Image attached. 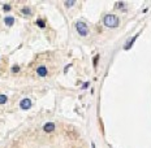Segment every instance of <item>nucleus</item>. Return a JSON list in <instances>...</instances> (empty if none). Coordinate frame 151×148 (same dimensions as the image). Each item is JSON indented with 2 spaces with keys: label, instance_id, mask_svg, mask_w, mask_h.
Listing matches in <instances>:
<instances>
[{
  "label": "nucleus",
  "instance_id": "nucleus-1",
  "mask_svg": "<svg viewBox=\"0 0 151 148\" xmlns=\"http://www.w3.org/2000/svg\"><path fill=\"white\" fill-rule=\"evenodd\" d=\"M103 24L107 26V27H117L118 25H120V20H118L117 16L115 14H105L104 18H103Z\"/></svg>",
  "mask_w": 151,
  "mask_h": 148
},
{
  "label": "nucleus",
  "instance_id": "nucleus-2",
  "mask_svg": "<svg viewBox=\"0 0 151 148\" xmlns=\"http://www.w3.org/2000/svg\"><path fill=\"white\" fill-rule=\"evenodd\" d=\"M76 29H77V31H78V34L81 37H86L89 34L87 25H86L83 21H77V22H76Z\"/></svg>",
  "mask_w": 151,
  "mask_h": 148
},
{
  "label": "nucleus",
  "instance_id": "nucleus-3",
  "mask_svg": "<svg viewBox=\"0 0 151 148\" xmlns=\"http://www.w3.org/2000/svg\"><path fill=\"white\" fill-rule=\"evenodd\" d=\"M30 107H31V100L30 99H24V100L20 101V108L21 109L27 110V109H30Z\"/></svg>",
  "mask_w": 151,
  "mask_h": 148
},
{
  "label": "nucleus",
  "instance_id": "nucleus-4",
  "mask_svg": "<svg viewBox=\"0 0 151 148\" xmlns=\"http://www.w3.org/2000/svg\"><path fill=\"white\" fill-rule=\"evenodd\" d=\"M55 130V123L53 122H47L44 126H43V131L44 133H52Z\"/></svg>",
  "mask_w": 151,
  "mask_h": 148
},
{
  "label": "nucleus",
  "instance_id": "nucleus-5",
  "mask_svg": "<svg viewBox=\"0 0 151 148\" xmlns=\"http://www.w3.org/2000/svg\"><path fill=\"white\" fill-rule=\"evenodd\" d=\"M138 35H139V32H138V34H135V35H134V37H133L130 40H129V42H128V43L124 45V50H125V51H128V50H130V48H132V45H133V44H134V42L137 40Z\"/></svg>",
  "mask_w": 151,
  "mask_h": 148
},
{
  "label": "nucleus",
  "instance_id": "nucleus-6",
  "mask_svg": "<svg viewBox=\"0 0 151 148\" xmlns=\"http://www.w3.org/2000/svg\"><path fill=\"white\" fill-rule=\"evenodd\" d=\"M37 73H38L39 77H46L48 74V70H47L46 66H39L38 69H37Z\"/></svg>",
  "mask_w": 151,
  "mask_h": 148
},
{
  "label": "nucleus",
  "instance_id": "nucleus-7",
  "mask_svg": "<svg viewBox=\"0 0 151 148\" xmlns=\"http://www.w3.org/2000/svg\"><path fill=\"white\" fill-rule=\"evenodd\" d=\"M5 25L7 26H12L13 25V22H14V18L13 17H5Z\"/></svg>",
  "mask_w": 151,
  "mask_h": 148
},
{
  "label": "nucleus",
  "instance_id": "nucleus-8",
  "mask_svg": "<svg viewBox=\"0 0 151 148\" xmlns=\"http://www.w3.org/2000/svg\"><path fill=\"white\" fill-rule=\"evenodd\" d=\"M8 100V96L4 95V94H0V104H5Z\"/></svg>",
  "mask_w": 151,
  "mask_h": 148
},
{
  "label": "nucleus",
  "instance_id": "nucleus-9",
  "mask_svg": "<svg viewBox=\"0 0 151 148\" xmlns=\"http://www.w3.org/2000/svg\"><path fill=\"white\" fill-rule=\"evenodd\" d=\"M37 25H38L39 27H42V29H43V27H46L44 21H43V20H40V18H38V20H37Z\"/></svg>",
  "mask_w": 151,
  "mask_h": 148
},
{
  "label": "nucleus",
  "instance_id": "nucleus-10",
  "mask_svg": "<svg viewBox=\"0 0 151 148\" xmlns=\"http://www.w3.org/2000/svg\"><path fill=\"white\" fill-rule=\"evenodd\" d=\"M21 13H22V14H26V16H27V14H31V10H30L29 8H24L22 10H21Z\"/></svg>",
  "mask_w": 151,
  "mask_h": 148
},
{
  "label": "nucleus",
  "instance_id": "nucleus-11",
  "mask_svg": "<svg viewBox=\"0 0 151 148\" xmlns=\"http://www.w3.org/2000/svg\"><path fill=\"white\" fill-rule=\"evenodd\" d=\"M98 61H99V55H96L95 57H94V66H95V68L98 66Z\"/></svg>",
  "mask_w": 151,
  "mask_h": 148
},
{
  "label": "nucleus",
  "instance_id": "nucleus-12",
  "mask_svg": "<svg viewBox=\"0 0 151 148\" xmlns=\"http://www.w3.org/2000/svg\"><path fill=\"white\" fill-rule=\"evenodd\" d=\"M20 70V68H18V65H13V68H12V72L13 73H17Z\"/></svg>",
  "mask_w": 151,
  "mask_h": 148
},
{
  "label": "nucleus",
  "instance_id": "nucleus-13",
  "mask_svg": "<svg viewBox=\"0 0 151 148\" xmlns=\"http://www.w3.org/2000/svg\"><path fill=\"white\" fill-rule=\"evenodd\" d=\"M4 10H5V12H9V10H10V5H8V4H4Z\"/></svg>",
  "mask_w": 151,
  "mask_h": 148
},
{
  "label": "nucleus",
  "instance_id": "nucleus-14",
  "mask_svg": "<svg viewBox=\"0 0 151 148\" xmlns=\"http://www.w3.org/2000/svg\"><path fill=\"white\" fill-rule=\"evenodd\" d=\"M74 4H76V2H67V3H65L67 7H72V5H74Z\"/></svg>",
  "mask_w": 151,
  "mask_h": 148
},
{
  "label": "nucleus",
  "instance_id": "nucleus-15",
  "mask_svg": "<svg viewBox=\"0 0 151 148\" xmlns=\"http://www.w3.org/2000/svg\"><path fill=\"white\" fill-rule=\"evenodd\" d=\"M116 7H117V8H124V7H125V4H124V3H117V4H116Z\"/></svg>",
  "mask_w": 151,
  "mask_h": 148
},
{
  "label": "nucleus",
  "instance_id": "nucleus-16",
  "mask_svg": "<svg viewBox=\"0 0 151 148\" xmlns=\"http://www.w3.org/2000/svg\"><path fill=\"white\" fill-rule=\"evenodd\" d=\"M70 66H72V64L67 65V66H65V69H64V72H68V69H69V68H70Z\"/></svg>",
  "mask_w": 151,
  "mask_h": 148
},
{
  "label": "nucleus",
  "instance_id": "nucleus-17",
  "mask_svg": "<svg viewBox=\"0 0 151 148\" xmlns=\"http://www.w3.org/2000/svg\"><path fill=\"white\" fill-rule=\"evenodd\" d=\"M87 87H89V82H86V83L82 86V88H87Z\"/></svg>",
  "mask_w": 151,
  "mask_h": 148
}]
</instances>
